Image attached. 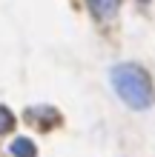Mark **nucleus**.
<instances>
[{
	"mask_svg": "<svg viewBox=\"0 0 155 157\" xmlns=\"http://www.w3.org/2000/svg\"><path fill=\"white\" fill-rule=\"evenodd\" d=\"M89 9H92L95 17H101V20H106V17H112L118 12V6H121V0H86Z\"/></svg>",
	"mask_w": 155,
	"mask_h": 157,
	"instance_id": "nucleus-2",
	"label": "nucleus"
},
{
	"mask_svg": "<svg viewBox=\"0 0 155 157\" xmlns=\"http://www.w3.org/2000/svg\"><path fill=\"white\" fill-rule=\"evenodd\" d=\"M9 151H12V157H35L38 154V149H35V143L29 140V137H17V140L9 143Z\"/></svg>",
	"mask_w": 155,
	"mask_h": 157,
	"instance_id": "nucleus-3",
	"label": "nucleus"
},
{
	"mask_svg": "<svg viewBox=\"0 0 155 157\" xmlns=\"http://www.w3.org/2000/svg\"><path fill=\"white\" fill-rule=\"evenodd\" d=\"M12 126H14V114L9 112L6 106H0V134H6Z\"/></svg>",
	"mask_w": 155,
	"mask_h": 157,
	"instance_id": "nucleus-4",
	"label": "nucleus"
},
{
	"mask_svg": "<svg viewBox=\"0 0 155 157\" xmlns=\"http://www.w3.org/2000/svg\"><path fill=\"white\" fill-rule=\"evenodd\" d=\"M109 80H112V89L118 91V97L135 112H144V109H149L155 103L152 80L147 75V69L138 66V63H118V66H112Z\"/></svg>",
	"mask_w": 155,
	"mask_h": 157,
	"instance_id": "nucleus-1",
	"label": "nucleus"
}]
</instances>
